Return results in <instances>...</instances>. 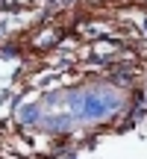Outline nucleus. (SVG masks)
I'll list each match as a JSON object with an SVG mask.
<instances>
[{"mask_svg": "<svg viewBox=\"0 0 147 159\" xmlns=\"http://www.w3.org/2000/svg\"><path fill=\"white\" fill-rule=\"evenodd\" d=\"M71 106L82 118H103L118 106V97L115 94H82V97H71Z\"/></svg>", "mask_w": 147, "mask_h": 159, "instance_id": "nucleus-1", "label": "nucleus"}]
</instances>
